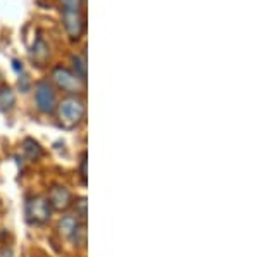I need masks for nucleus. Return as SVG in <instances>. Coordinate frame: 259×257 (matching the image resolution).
I'll return each instance as SVG.
<instances>
[{
  "label": "nucleus",
  "mask_w": 259,
  "mask_h": 257,
  "mask_svg": "<svg viewBox=\"0 0 259 257\" xmlns=\"http://www.w3.org/2000/svg\"><path fill=\"white\" fill-rule=\"evenodd\" d=\"M61 16L69 40L78 41L83 36V33H85V14H83V11L61 9Z\"/></svg>",
  "instance_id": "5"
},
{
  "label": "nucleus",
  "mask_w": 259,
  "mask_h": 257,
  "mask_svg": "<svg viewBox=\"0 0 259 257\" xmlns=\"http://www.w3.org/2000/svg\"><path fill=\"white\" fill-rule=\"evenodd\" d=\"M57 119L59 124L66 130H74L76 126H80L85 119L87 107L81 97H74V95H68L66 98L57 104Z\"/></svg>",
  "instance_id": "1"
},
{
  "label": "nucleus",
  "mask_w": 259,
  "mask_h": 257,
  "mask_svg": "<svg viewBox=\"0 0 259 257\" xmlns=\"http://www.w3.org/2000/svg\"><path fill=\"white\" fill-rule=\"evenodd\" d=\"M30 57H31V61L35 62L36 66H45V64H47V61L50 57V48H49L47 41L41 38V36L36 38L35 45L31 47Z\"/></svg>",
  "instance_id": "7"
},
{
  "label": "nucleus",
  "mask_w": 259,
  "mask_h": 257,
  "mask_svg": "<svg viewBox=\"0 0 259 257\" xmlns=\"http://www.w3.org/2000/svg\"><path fill=\"white\" fill-rule=\"evenodd\" d=\"M0 257H2V252H0Z\"/></svg>",
  "instance_id": "16"
},
{
  "label": "nucleus",
  "mask_w": 259,
  "mask_h": 257,
  "mask_svg": "<svg viewBox=\"0 0 259 257\" xmlns=\"http://www.w3.org/2000/svg\"><path fill=\"white\" fill-rule=\"evenodd\" d=\"M23 152L24 156L28 157L30 161H38L41 156H44V150H41L40 143L33 138H24L23 142Z\"/></svg>",
  "instance_id": "10"
},
{
  "label": "nucleus",
  "mask_w": 259,
  "mask_h": 257,
  "mask_svg": "<svg viewBox=\"0 0 259 257\" xmlns=\"http://www.w3.org/2000/svg\"><path fill=\"white\" fill-rule=\"evenodd\" d=\"M59 4H61V9H74V11L85 9L81 0H59Z\"/></svg>",
  "instance_id": "13"
},
{
  "label": "nucleus",
  "mask_w": 259,
  "mask_h": 257,
  "mask_svg": "<svg viewBox=\"0 0 259 257\" xmlns=\"http://www.w3.org/2000/svg\"><path fill=\"white\" fill-rule=\"evenodd\" d=\"M47 200L50 207H52V211H68L71 205H73V195H71V192L66 186L62 185H54L50 186L49 190V195H47Z\"/></svg>",
  "instance_id": "6"
},
{
  "label": "nucleus",
  "mask_w": 259,
  "mask_h": 257,
  "mask_svg": "<svg viewBox=\"0 0 259 257\" xmlns=\"http://www.w3.org/2000/svg\"><path fill=\"white\" fill-rule=\"evenodd\" d=\"M71 62H73V71L81 78L83 81H87V59L85 54L80 56H73L71 57Z\"/></svg>",
  "instance_id": "11"
},
{
  "label": "nucleus",
  "mask_w": 259,
  "mask_h": 257,
  "mask_svg": "<svg viewBox=\"0 0 259 257\" xmlns=\"http://www.w3.org/2000/svg\"><path fill=\"white\" fill-rule=\"evenodd\" d=\"M81 4H83V7H87V0H81Z\"/></svg>",
  "instance_id": "15"
},
{
  "label": "nucleus",
  "mask_w": 259,
  "mask_h": 257,
  "mask_svg": "<svg viewBox=\"0 0 259 257\" xmlns=\"http://www.w3.org/2000/svg\"><path fill=\"white\" fill-rule=\"evenodd\" d=\"M14 106H16V93L12 92L11 86H2L0 88V111L2 113H9Z\"/></svg>",
  "instance_id": "9"
},
{
  "label": "nucleus",
  "mask_w": 259,
  "mask_h": 257,
  "mask_svg": "<svg viewBox=\"0 0 259 257\" xmlns=\"http://www.w3.org/2000/svg\"><path fill=\"white\" fill-rule=\"evenodd\" d=\"M35 104L36 109L41 114H52L56 113L57 107V98H56V90L54 85L47 80H41L35 85Z\"/></svg>",
  "instance_id": "4"
},
{
  "label": "nucleus",
  "mask_w": 259,
  "mask_h": 257,
  "mask_svg": "<svg viewBox=\"0 0 259 257\" xmlns=\"http://www.w3.org/2000/svg\"><path fill=\"white\" fill-rule=\"evenodd\" d=\"M73 207L76 211V218L80 223L87 221V198L85 197H78L76 200H73Z\"/></svg>",
  "instance_id": "12"
},
{
  "label": "nucleus",
  "mask_w": 259,
  "mask_h": 257,
  "mask_svg": "<svg viewBox=\"0 0 259 257\" xmlns=\"http://www.w3.org/2000/svg\"><path fill=\"white\" fill-rule=\"evenodd\" d=\"M50 80L54 85L57 86L62 92H66L68 95H74V97H80L85 92V85L87 81H83L73 69L66 68V66H54L52 71H50Z\"/></svg>",
  "instance_id": "2"
},
{
  "label": "nucleus",
  "mask_w": 259,
  "mask_h": 257,
  "mask_svg": "<svg viewBox=\"0 0 259 257\" xmlns=\"http://www.w3.org/2000/svg\"><path fill=\"white\" fill-rule=\"evenodd\" d=\"M80 176L83 185H87V152L81 154V161H80Z\"/></svg>",
  "instance_id": "14"
},
{
  "label": "nucleus",
  "mask_w": 259,
  "mask_h": 257,
  "mask_svg": "<svg viewBox=\"0 0 259 257\" xmlns=\"http://www.w3.org/2000/svg\"><path fill=\"white\" fill-rule=\"evenodd\" d=\"M81 223L78 221L76 216H71V214H66V216H62L59 219V225H57V230H59V233L62 237L66 238H71L74 235V231L78 230V226H80Z\"/></svg>",
  "instance_id": "8"
},
{
  "label": "nucleus",
  "mask_w": 259,
  "mask_h": 257,
  "mask_svg": "<svg viewBox=\"0 0 259 257\" xmlns=\"http://www.w3.org/2000/svg\"><path fill=\"white\" fill-rule=\"evenodd\" d=\"M24 214L30 225L41 226L47 225L52 216V207H50L47 197L44 195H31L24 202Z\"/></svg>",
  "instance_id": "3"
}]
</instances>
